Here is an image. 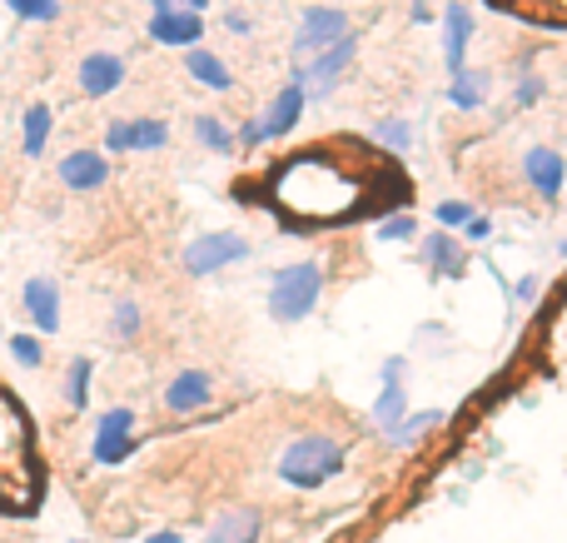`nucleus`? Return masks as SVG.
Listing matches in <instances>:
<instances>
[{
	"label": "nucleus",
	"instance_id": "nucleus-36",
	"mask_svg": "<svg viewBox=\"0 0 567 543\" xmlns=\"http://www.w3.org/2000/svg\"><path fill=\"white\" fill-rule=\"evenodd\" d=\"M518 299H538V279H518Z\"/></svg>",
	"mask_w": 567,
	"mask_h": 543
},
{
	"label": "nucleus",
	"instance_id": "nucleus-30",
	"mask_svg": "<svg viewBox=\"0 0 567 543\" xmlns=\"http://www.w3.org/2000/svg\"><path fill=\"white\" fill-rule=\"evenodd\" d=\"M468 219H473V205H468V199H443V205H439V225H443V229H463Z\"/></svg>",
	"mask_w": 567,
	"mask_h": 543
},
{
	"label": "nucleus",
	"instance_id": "nucleus-15",
	"mask_svg": "<svg viewBox=\"0 0 567 543\" xmlns=\"http://www.w3.org/2000/svg\"><path fill=\"white\" fill-rule=\"evenodd\" d=\"M523 175H528V185L538 189L543 199H553V195H563V185H567V160L548 145H533L528 155H523Z\"/></svg>",
	"mask_w": 567,
	"mask_h": 543
},
{
	"label": "nucleus",
	"instance_id": "nucleus-5",
	"mask_svg": "<svg viewBox=\"0 0 567 543\" xmlns=\"http://www.w3.org/2000/svg\"><path fill=\"white\" fill-rule=\"evenodd\" d=\"M140 449V439H135V409H105L100 414V424H95V444H90V459H95L100 469H115V464H125L130 454Z\"/></svg>",
	"mask_w": 567,
	"mask_h": 543
},
{
	"label": "nucleus",
	"instance_id": "nucleus-29",
	"mask_svg": "<svg viewBox=\"0 0 567 543\" xmlns=\"http://www.w3.org/2000/svg\"><path fill=\"white\" fill-rule=\"evenodd\" d=\"M20 20H55L60 16V0H6Z\"/></svg>",
	"mask_w": 567,
	"mask_h": 543
},
{
	"label": "nucleus",
	"instance_id": "nucleus-19",
	"mask_svg": "<svg viewBox=\"0 0 567 543\" xmlns=\"http://www.w3.org/2000/svg\"><path fill=\"white\" fill-rule=\"evenodd\" d=\"M20 305H25L30 325H35L40 335H60V289L50 285V279H30Z\"/></svg>",
	"mask_w": 567,
	"mask_h": 543
},
{
	"label": "nucleus",
	"instance_id": "nucleus-33",
	"mask_svg": "<svg viewBox=\"0 0 567 543\" xmlns=\"http://www.w3.org/2000/svg\"><path fill=\"white\" fill-rule=\"evenodd\" d=\"M235 140H239V145H245V150L265 145V120H259V115H255V120H245V125H239V135H235Z\"/></svg>",
	"mask_w": 567,
	"mask_h": 543
},
{
	"label": "nucleus",
	"instance_id": "nucleus-24",
	"mask_svg": "<svg viewBox=\"0 0 567 543\" xmlns=\"http://www.w3.org/2000/svg\"><path fill=\"white\" fill-rule=\"evenodd\" d=\"M90 375H95V365H90V359H70V369H65V404L75 409V414H85V409H90Z\"/></svg>",
	"mask_w": 567,
	"mask_h": 543
},
{
	"label": "nucleus",
	"instance_id": "nucleus-21",
	"mask_svg": "<svg viewBox=\"0 0 567 543\" xmlns=\"http://www.w3.org/2000/svg\"><path fill=\"white\" fill-rule=\"evenodd\" d=\"M50 125H55V115H50V105H40V100H35V105L25 110V120H20V150H25L30 160H35L40 150L50 145Z\"/></svg>",
	"mask_w": 567,
	"mask_h": 543
},
{
	"label": "nucleus",
	"instance_id": "nucleus-18",
	"mask_svg": "<svg viewBox=\"0 0 567 543\" xmlns=\"http://www.w3.org/2000/svg\"><path fill=\"white\" fill-rule=\"evenodd\" d=\"M105 180H110V160L100 150H70L60 160V185H70V189H100Z\"/></svg>",
	"mask_w": 567,
	"mask_h": 543
},
{
	"label": "nucleus",
	"instance_id": "nucleus-16",
	"mask_svg": "<svg viewBox=\"0 0 567 543\" xmlns=\"http://www.w3.org/2000/svg\"><path fill=\"white\" fill-rule=\"evenodd\" d=\"M419 259L429 265V275H433V279H458L463 269H468V249H463L458 239L449 235V229H439V235L423 239Z\"/></svg>",
	"mask_w": 567,
	"mask_h": 543
},
{
	"label": "nucleus",
	"instance_id": "nucleus-23",
	"mask_svg": "<svg viewBox=\"0 0 567 543\" xmlns=\"http://www.w3.org/2000/svg\"><path fill=\"white\" fill-rule=\"evenodd\" d=\"M195 140L205 150H215V155H235V150H239L235 130H229L225 120H215V115H195Z\"/></svg>",
	"mask_w": 567,
	"mask_h": 543
},
{
	"label": "nucleus",
	"instance_id": "nucleus-4",
	"mask_svg": "<svg viewBox=\"0 0 567 543\" xmlns=\"http://www.w3.org/2000/svg\"><path fill=\"white\" fill-rule=\"evenodd\" d=\"M245 259H249V239L235 235V229H215V235H199L185 245V269L195 279L219 275L229 265H245Z\"/></svg>",
	"mask_w": 567,
	"mask_h": 543
},
{
	"label": "nucleus",
	"instance_id": "nucleus-22",
	"mask_svg": "<svg viewBox=\"0 0 567 543\" xmlns=\"http://www.w3.org/2000/svg\"><path fill=\"white\" fill-rule=\"evenodd\" d=\"M488 100V75L483 70H463V75L449 80V105L453 110H478Z\"/></svg>",
	"mask_w": 567,
	"mask_h": 543
},
{
	"label": "nucleus",
	"instance_id": "nucleus-35",
	"mask_svg": "<svg viewBox=\"0 0 567 543\" xmlns=\"http://www.w3.org/2000/svg\"><path fill=\"white\" fill-rule=\"evenodd\" d=\"M145 543H185V534H179V529H155Z\"/></svg>",
	"mask_w": 567,
	"mask_h": 543
},
{
	"label": "nucleus",
	"instance_id": "nucleus-17",
	"mask_svg": "<svg viewBox=\"0 0 567 543\" xmlns=\"http://www.w3.org/2000/svg\"><path fill=\"white\" fill-rule=\"evenodd\" d=\"M303 105H309V90H303L299 80H289V85H284L279 95H275V105H269L265 115H259V120H265V140L289 135V130L303 120Z\"/></svg>",
	"mask_w": 567,
	"mask_h": 543
},
{
	"label": "nucleus",
	"instance_id": "nucleus-7",
	"mask_svg": "<svg viewBox=\"0 0 567 543\" xmlns=\"http://www.w3.org/2000/svg\"><path fill=\"white\" fill-rule=\"evenodd\" d=\"M353 50H359V35L349 30V35H343L339 45L323 50V55L313 60V65H293V80H299V85L309 90V95H333V85H339V75L349 70Z\"/></svg>",
	"mask_w": 567,
	"mask_h": 543
},
{
	"label": "nucleus",
	"instance_id": "nucleus-3",
	"mask_svg": "<svg viewBox=\"0 0 567 543\" xmlns=\"http://www.w3.org/2000/svg\"><path fill=\"white\" fill-rule=\"evenodd\" d=\"M323 295V269L313 259H299V265H284L269 279V319L275 325H299V319L313 315Z\"/></svg>",
	"mask_w": 567,
	"mask_h": 543
},
{
	"label": "nucleus",
	"instance_id": "nucleus-28",
	"mask_svg": "<svg viewBox=\"0 0 567 543\" xmlns=\"http://www.w3.org/2000/svg\"><path fill=\"white\" fill-rule=\"evenodd\" d=\"M10 359H16L20 369H40L45 365V345H40L35 335H10Z\"/></svg>",
	"mask_w": 567,
	"mask_h": 543
},
{
	"label": "nucleus",
	"instance_id": "nucleus-32",
	"mask_svg": "<svg viewBox=\"0 0 567 543\" xmlns=\"http://www.w3.org/2000/svg\"><path fill=\"white\" fill-rule=\"evenodd\" d=\"M513 100H518V105H538V100H543V80L523 70V75H518V95H513Z\"/></svg>",
	"mask_w": 567,
	"mask_h": 543
},
{
	"label": "nucleus",
	"instance_id": "nucleus-38",
	"mask_svg": "<svg viewBox=\"0 0 567 543\" xmlns=\"http://www.w3.org/2000/svg\"><path fill=\"white\" fill-rule=\"evenodd\" d=\"M179 6H185V10H195V16H199V10H209V0H179Z\"/></svg>",
	"mask_w": 567,
	"mask_h": 543
},
{
	"label": "nucleus",
	"instance_id": "nucleus-9",
	"mask_svg": "<svg viewBox=\"0 0 567 543\" xmlns=\"http://www.w3.org/2000/svg\"><path fill=\"white\" fill-rule=\"evenodd\" d=\"M75 80H80V95L105 100V95H115L120 80H125V60H120L115 50H90V55L80 60Z\"/></svg>",
	"mask_w": 567,
	"mask_h": 543
},
{
	"label": "nucleus",
	"instance_id": "nucleus-12",
	"mask_svg": "<svg viewBox=\"0 0 567 543\" xmlns=\"http://www.w3.org/2000/svg\"><path fill=\"white\" fill-rule=\"evenodd\" d=\"M209 399H215V379H209V369H179L165 389L169 414H195V409H205Z\"/></svg>",
	"mask_w": 567,
	"mask_h": 543
},
{
	"label": "nucleus",
	"instance_id": "nucleus-31",
	"mask_svg": "<svg viewBox=\"0 0 567 543\" xmlns=\"http://www.w3.org/2000/svg\"><path fill=\"white\" fill-rule=\"evenodd\" d=\"M413 235H419L413 215H393V219H383V225H379V239H383V245H393V239H413Z\"/></svg>",
	"mask_w": 567,
	"mask_h": 543
},
{
	"label": "nucleus",
	"instance_id": "nucleus-2",
	"mask_svg": "<svg viewBox=\"0 0 567 543\" xmlns=\"http://www.w3.org/2000/svg\"><path fill=\"white\" fill-rule=\"evenodd\" d=\"M343 464H349V449L339 444V439L329 434H299L284 444L279 454V479L289 489H323L333 474H343Z\"/></svg>",
	"mask_w": 567,
	"mask_h": 543
},
{
	"label": "nucleus",
	"instance_id": "nucleus-34",
	"mask_svg": "<svg viewBox=\"0 0 567 543\" xmlns=\"http://www.w3.org/2000/svg\"><path fill=\"white\" fill-rule=\"evenodd\" d=\"M463 235H468V239H488V235H493V219L473 215V219H468V225H463Z\"/></svg>",
	"mask_w": 567,
	"mask_h": 543
},
{
	"label": "nucleus",
	"instance_id": "nucleus-11",
	"mask_svg": "<svg viewBox=\"0 0 567 543\" xmlns=\"http://www.w3.org/2000/svg\"><path fill=\"white\" fill-rule=\"evenodd\" d=\"M169 140L165 120H110L105 125V150L125 155V150H159Z\"/></svg>",
	"mask_w": 567,
	"mask_h": 543
},
{
	"label": "nucleus",
	"instance_id": "nucleus-14",
	"mask_svg": "<svg viewBox=\"0 0 567 543\" xmlns=\"http://www.w3.org/2000/svg\"><path fill=\"white\" fill-rule=\"evenodd\" d=\"M259 539H265L259 509H219L205 529V543H259Z\"/></svg>",
	"mask_w": 567,
	"mask_h": 543
},
{
	"label": "nucleus",
	"instance_id": "nucleus-20",
	"mask_svg": "<svg viewBox=\"0 0 567 543\" xmlns=\"http://www.w3.org/2000/svg\"><path fill=\"white\" fill-rule=\"evenodd\" d=\"M185 70L199 80L205 90H235V75H229V65L215 55V50H185Z\"/></svg>",
	"mask_w": 567,
	"mask_h": 543
},
{
	"label": "nucleus",
	"instance_id": "nucleus-13",
	"mask_svg": "<svg viewBox=\"0 0 567 543\" xmlns=\"http://www.w3.org/2000/svg\"><path fill=\"white\" fill-rule=\"evenodd\" d=\"M468 40H473V10L449 6L443 10V65H449V80L468 70Z\"/></svg>",
	"mask_w": 567,
	"mask_h": 543
},
{
	"label": "nucleus",
	"instance_id": "nucleus-37",
	"mask_svg": "<svg viewBox=\"0 0 567 543\" xmlns=\"http://www.w3.org/2000/svg\"><path fill=\"white\" fill-rule=\"evenodd\" d=\"M225 25L235 30V35H245V30H249V20H245V16H225Z\"/></svg>",
	"mask_w": 567,
	"mask_h": 543
},
{
	"label": "nucleus",
	"instance_id": "nucleus-26",
	"mask_svg": "<svg viewBox=\"0 0 567 543\" xmlns=\"http://www.w3.org/2000/svg\"><path fill=\"white\" fill-rule=\"evenodd\" d=\"M140 325H145V315H140L135 299H115V309H110V335H115V339H135Z\"/></svg>",
	"mask_w": 567,
	"mask_h": 543
},
{
	"label": "nucleus",
	"instance_id": "nucleus-8",
	"mask_svg": "<svg viewBox=\"0 0 567 543\" xmlns=\"http://www.w3.org/2000/svg\"><path fill=\"white\" fill-rule=\"evenodd\" d=\"M403 359H383V395L373 399V424L383 429V434H393V429L409 419V389H403Z\"/></svg>",
	"mask_w": 567,
	"mask_h": 543
},
{
	"label": "nucleus",
	"instance_id": "nucleus-10",
	"mask_svg": "<svg viewBox=\"0 0 567 543\" xmlns=\"http://www.w3.org/2000/svg\"><path fill=\"white\" fill-rule=\"evenodd\" d=\"M199 35H205V16H195V10H185V6H169V10L150 16V40H159V45L195 50Z\"/></svg>",
	"mask_w": 567,
	"mask_h": 543
},
{
	"label": "nucleus",
	"instance_id": "nucleus-39",
	"mask_svg": "<svg viewBox=\"0 0 567 543\" xmlns=\"http://www.w3.org/2000/svg\"><path fill=\"white\" fill-rule=\"evenodd\" d=\"M70 543H90V539H70Z\"/></svg>",
	"mask_w": 567,
	"mask_h": 543
},
{
	"label": "nucleus",
	"instance_id": "nucleus-27",
	"mask_svg": "<svg viewBox=\"0 0 567 543\" xmlns=\"http://www.w3.org/2000/svg\"><path fill=\"white\" fill-rule=\"evenodd\" d=\"M433 424H443V409H423V414H413V409H409V419H403V424L393 429L389 439L403 449V444H413V439H419V434H429Z\"/></svg>",
	"mask_w": 567,
	"mask_h": 543
},
{
	"label": "nucleus",
	"instance_id": "nucleus-1",
	"mask_svg": "<svg viewBox=\"0 0 567 543\" xmlns=\"http://www.w3.org/2000/svg\"><path fill=\"white\" fill-rule=\"evenodd\" d=\"M45 494V469H40L35 424L25 404L0 385V509L6 514H30Z\"/></svg>",
	"mask_w": 567,
	"mask_h": 543
},
{
	"label": "nucleus",
	"instance_id": "nucleus-25",
	"mask_svg": "<svg viewBox=\"0 0 567 543\" xmlns=\"http://www.w3.org/2000/svg\"><path fill=\"white\" fill-rule=\"evenodd\" d=\"M373 140H379L383 150H393V155H409L413 150V125L409 120H379V125H373Z\"/></svg>",
	"mask_w": 567,
	"mask_h": 543
},
{
	"label": "nucleus",
	"instance_id": "nucleus-6",
	"mask_svg": "<svg viewBox=\"0 0 567 543\" xmlns=\"http://www.w3.org/2000/svg\"><path fill=\"white\" fill-rule=\"evenodd\" d=\"M349 35V16L333 6H309L299 20V35H293V60L313 55V50H329Z\"/></svg>",
	"mask_w": 567,
	"mask_h": 543
}]
</instances>
